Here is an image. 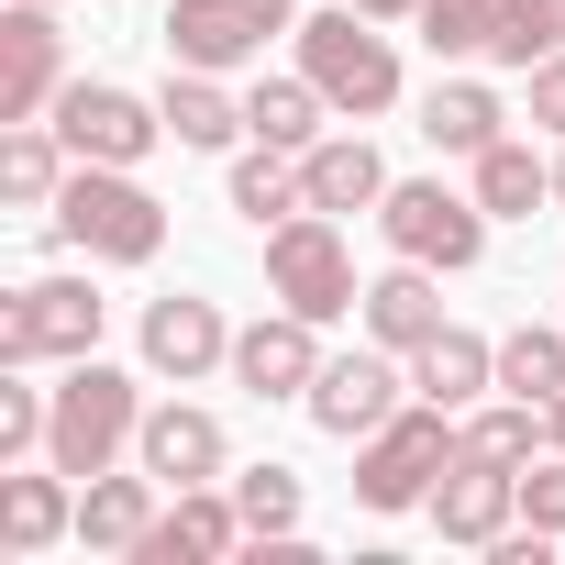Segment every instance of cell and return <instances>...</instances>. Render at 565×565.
Masks as SVG:
<instances>
[{"mask_svg":"<svg viewBox=\"0 0 565 565\" xmlns=\"http://www.w3.org/2000/svg\"><path fill=\"white\" fill-rule=\"evenodd\" d=\"M366 23H422V0H355Z\"/></svg>","mask_w":565,"mask_h":565,"instance_id":"cell-35","label":"cell"},{"mask_svg":"<svg viewBox=\"0 0 565 565\" xmlns=\"http://www.w3.org/2000/svg\"><path fill=\"white\" fill-rule=\"evenodd\" d=\"M422 45L433 56H488L499 45V0H422Z\"/></svg>","mask_w":565,"mask_h":565,"instance_id":"cell-32","label":"cell"},{"mask_svg":"<svg viewBox=\"0 0 565 565\" xmlns=\"http://www.w3.org/2000/svg\"><path fill=\"white\" fill-rule=\"evenodd\" d=\"M100 289L89 277H23L12 300H0V366H78L100 355Z\"/></svg>","mask_w":565,"mask_h":565,"instance_id":"cell-4","label":"cell"},{"mask_svg":"<svg viewBox=\"0 0 565 565\" xmlns=\"http://www.w3.org/2000/svg\"><path fill=\"white\" fill-rule=\"evenodd\" d=\"M56 244H78L89 266H156L167 255V200L134 167H67L56 189Z\"/></svg>","mask_w":565,"mask_h":565,"instance_id":"cell-1","label":"cell"},{"mask_svg":"<svg viewBox=\"0 0 565 565\" xmlns=\"http://www.w3.org/2000/svg\"><path fill=\"white\" fill-rule=\"evenodd\" d=\"M266 289L289 300V311H311V322H344V311H366V289H355V255H344V222H333V211L277 222V233H266Z\"/></svg>","mask_w":565,"mask_h":565,"instance_id":"cell-7","label":"cell"},{"mask_svg":"<svg viewBox=\"0 0 565 565\" xmlns=\"http://www.w3.org/2000/svg\"><path fill=\"white\" fill-rule=\"evenodd\" d=\"M56 89H67L56 0H12V12H0V122H45Z\"/></svg>","mask_w":565,"mask_h":565,"instance_id":"cell-10","label":"cell"},{"mask_svg":"<svg viewBox=\"0 0 565 565\" xmlns=\"http://www.w3.org/2000/svg\"><path fill=\"white\" fill-rule=\"evenodd\" d=\"M233 499H244V532H255V543H289V532H300V477H289V466H244Z\"/></svg>","mask_w":565,"mask_h":565,"instance_id":"cell-31","label":"cell"},{"mask_svg":"<svg viewBox=\"0 0 565 565\" xmlns=\"http://www.w3.org/2000/svg\"><path fill=\"white\" fill-rule=\"evenodd\" d=\"M145 433V388L122 377V366H100V355H78L67 377H56V422H45V466H67L78 488L122 455Z\"/></svg>","mask_w":565,"mask_h":565,"instance_id":"cell-3","label":"cell"},{"mask_svg":"<svg viewBox=\"0 0 565 565\" xmlns=\"http://www.w3.org/2000/svg\"><path fill=\"white\" fill-rule=\"evenodd\" d=\"M145 366L156 377H178V388H200L211 366H233V322H222V300H200V289H167V300H145Z\"/></svg>","mask_w":565,"mask_h":565,"instance_id":"cell-13","label":"cell"},{"mask_svg":"<svg viewBox=\"0 0 565 565\" xmlns=\"http://www.w3.org/2000/svg\"><path fill=\"white\" fill-rule=\"evenodd\" d=\"M277 34H300L289 0H167V67H255Z\"/></svg>","mask_w":565,"mask_h":565,"instance_id":"cell-8","label":"cell"},{"mask_svg":"<svg viewBox=\"0 0 565 565\" xmlns=\"http://www.w3.org/2000/svg\"><path fill=\"white\" fill-rule=\"evenodd\" d=\"M543 200H554V167H543L521 134H499V145L477 156V211H488V222H532Z\"/></svg>","mask_w":565,"mask_h":565,"instance_id":"cell-27","label":"cell"},{"mask_svg":"<svg viewBox=\"0 0 565 565\" xmlns=\"http://www.w3.org/2000/svg\"><path fill=\"white\" fill-rule=\"evenodd\" d=\"M444 466H455V411L411 399V411H388V422L355 444V499H366V510H422Z\"/></svg>","mask_w":565,"mask_h":565,"instance_id":"cell-5","label":"cell"},{"mask_svg":"<svg viewBox=\"0 0 565 565\" xmlns=\"http://www.w3.org/2000/svg\"><path fill=\"white\" fill-rule=\"evenodd\" d=\"M554 200H565V156H554Z\"/></svg>","mask_w":565,"mask_h":565,"instance_id":"cell-37","label":"cell"},{"mask_svg":"<svg viewBox=\"0 0 565 565\" xmlns=\"http://www.w3.org/2000/svg\"><path fill=\"white\" fill-rule=\"evenodd\" d=\"M377 222H388V244H399L411 266H433V277H466V266L488 255V211H477V189H444V178H388Z\"/></svg>","mask_w":565,"mask_h":565,"instance_id":"cell-6","label":"cell"},{"mask_svg":"<svg viewBox=\"0 0 565 565\" xmlns=\"http://www.w3.org/2000/svg\"><path fill=\"white\" fill-rule=\"evenodd\" d=\"M510 78L521 67H543V56H565V0H499V45H488Z\"/></svg>","mask_w":565,"mask_h":565,"instance_id":"cell-30","label":"cell"},{"mask_svg":"<svg viewBox=\"0 0 565 565\" xmlns=\"http://www.w3.org/2000/svg\"><path fill=\"white\" fill-rule=\"evenodd\" d=\"M455 444H466V455H488V466H532V455L554 444V422H543L532 399H510V388H499V411H466V422H455Z\"/></svg>","mask_w":565,"mask_h":565,"instance_id":"cell-29","label":"cell"},{"mask_svg":"<svg viewBox=\"0 0 565 565\" xmlns=\"http://www.w3.org/2000/svg\"><path fill=\"white\" fill-rule=\"evenodd\" d=\"M156 499H167V477H156V466H134V477H111V466H100V477L78 488V543H89V554H134V543L156 532Z\"/></svg>","mask_w":565,"mask_h":565,"instance_id":"cell-19","label":"cell"},{"mask_svg":"<svg viewBox=\"0 0 565 565\" xmlns=\"http://www.w3.org/2000/svg\"><path fill=\"white\" fill-rule=\"evenodd\" d=\"M399 366H411V355H399ZM399 366H388V344H377V355H333V366L311 377V399H300V411H311L333 444H366L388 411H411V377H399Z\"/></svg>","mask_w":565,"mask_h":565,"instance_id":"cell-14","label":"cell"},{"mask_svg":"<svg viewBox=\"0 0 565 565\" xmlns=\"http://www.w3.org/2000/svg\"><path fill=\"white\" fill-rule=\"evenodd\" d=\"M521 521H543V532H565V444H543V455L521 466Z\"/></svg>","mask_w":565,"mask_h":565,"instance_id":"cell-33","label":"cell"},{"mask_svg":"<svg viewBox=\"0 0 565 565\" xmlns=\"http://www.w3.org/2000/svg\"><path fill=\"white\" fill-rule=\"evenodd\" d=\"M488 388H499V344L466 333V322H444V333L411 355V399H433V411H477Z\"/></svg>","mask_w":565,"mask_h":565,"instance_id":"cell-18","label":"cell"},{"mask_svg":"<svg viewBox=\"0 0 565 565\" xmlns=\"http://www.w3.org/2000/svg\"><path fill=\"white\" fill-rule=\"evenodd\" d=\"M134 466H156L167 488H222L233 444H222V422H211V411H189V399H156V411H145V433H134Z\"/></svg>","mask_w":565,"mask_h":565,"instance_id":"cell-17","label":"cell"},{"mask_svg":"<svg viewBox=\"0 0 565 565\" xmlns=\"http://www.w3.org/2000/svg\"><path fill=\"white\" fill-rule=\"evenodd\" d=\"M67 134L56 122H0V200L12 211H56V189H67Z\"/></svg>","mask_w":565,"mask_h":565,"instance_id":"cell-24","label":"cell"},{"mask_svg":"<svg viewBox=\"0 0 565 565\" xmlns=\"http://www.w3.org/2000/svg\"><path fill=\"white\" fill-rule=\"evenodd\" d=\"M78 532V477L67 466H0V554H56Z\"/></svg>","mask_w":565,"mask_h":565,"instance_id":"cell-16","label":"cell"},{"mask_svg":"<svg viewBox=\"0 0 565 565\" xmlns=\"http://www.w3.org/2000/svg\"><path fill=\"white\" fill-rule=\"evenodd\" d=\"M499 388L532 399V411H554V399H565V322H521V333H499Z\"/></svg>","mask_w":565,"mask_h":565,"instance_id":"cell-28","label":"cell"},{"mask_svg":"<svg viewBox=\"0 0 565 565\" xmlns=\"http://www.w3.org/2000/svg\"><path fill=\"white\" fill-rule=\"evenodd\" d=\"M543 422H554V444H565V399H554V411H543Z\"/></svg>","mask_w":565,"mask_h":565,"instance_id":"cell-36","label":"cell"},{"mask_svg":"<svg viewBox=\"0 0 565 565\" xmlns=\"http://www.w3.org/2000/svg\"><path fill=\"white\" fill-rule=\"evenodd\" d=\"M322 366H333V355H322V322L289 311V300H277L266 322L233 333V388H244V399H311Z\"/></svg>","mask_w":565,"mask_h":565,"instance_id":"cell-11","label":"cell"},{"mask_svg":"<svg viewBox=\"0 0 565 565\" xmlns=\"http://www.w3.org/2000/svg\"><path fill=\"white\" fill-rule=\"evenodd\" d=\"M366 333L388 344V355H422L433 333H444V289H433V266H388V277H366Z\"/></svg>","mask_w":565,"mask_h":565,"instance_id":"cell-20","label":"cell"},{"mask_svg":"<svg viewBox=\"0 0 565 565\" xmlns=\"http://www.w3.org/2000/svg\"><path fill=\"white\" fill-rule=\"evenodd\" d=\"M510 521H521V466H488V455H466V444H455V466L433 477V532L488 554Z\"/></svg>","mask_w":565,"mask_h":565,"instance_id":"cell-15","label":"cell"},{"mask_svg":"<svg viewBox=\"0 0 565 565\" xmlns=\"http://www.w3.org/2000/svg\"><path fill=\"white\" fill-rule=\"evenodd\" d=\"M45 122L67 134V156H78V167H145V156L167 145V111H156V100H134V89H111V78H67Z\"/></svg>","mask_w":565,"mask_h":565,"instance_id":"cell-9","label":"cell"},{"mask_svg":"<svg viewBox=\"0 0 565 565\" xmlns=\"http://www.w3.org/2000/svg\"><path fill=\"white\" fill-rule=\"evenodd\" d=\"M255 532H244V499H233V477L222 488H167V510H156V532L134 543V565H222V554H244Z\"/></svg>","mask_w":565,"mask_h":565,"instance_id":"cell-12","label":"cell"},{"mask_svg":"<svg viewBox=\"0 0 565 565\" xmlns=\"http://www.w3.org/2000/svg\"><path fill=\"white\" fill-rule=\"evenodd\" d=\"M300 178H311V211H333V222L388 200V156H377L366 134H322V145L300 156Z\"/></svg>","mask_w":565,"mask_h":565,"instance_id":"cell-23","label":"cell"},{"mask_svg":"<svg viewBox=\"0 0 565 565\" xmlns=\"http://www.w3.org/2000/svg\"><path fill=\"white\" fill-rule=\"evenodd\" d=\"M521 111L565 145V56H543V67H521Z\"/></svg>","mask_w":565,"mask_h":565,"instance_id":"cell-34","label":"cell"},{"mask_svg":"<svg viewBox=\"0 0 565 565\" xmlns=\"http://www.w3.org/2000/svg\"><path fill=\"white\" fill-rule=\"evenodd\" d=\"M233 211H244L255 233L300 222V211H311V178H300V156H277V145H244V156H233Z\"/></svg>","mask_w":565,"mask_h":565,"instance_id":"cell-26","label":"cell"},{"mask_svg":"<svg viewBox=\"0 0 565 565\" xmlns=\"http://www.w3.org/2000/svg\"><path fill=\"white\" fill-rule=\"evenodd\" d=\"M300 45V78L344 111V122H377V111H399V45L355 12V0H344V12H322V23H300L289 34Z\"/></svg>","mask_w":565,"mask_h":565,"instance_id":"cell-2","label":"cell"},{"mask_svg":"<svg viewBox=\"0 0 565 565\" xmlns=\"http://www.w3.org/2000/svg\"><path fill=\"white\" fill-rule=\"evenodd\" d=\"M322 111H333V100H322L311 78H255V89H244V145L311 156V145H322Z\"/></svg>","mask_w":565,"mask_h":565,"instance_id":"cell-25","label":"cell"},{"mask_svg":"<svg viewBox=\"0 0 565 565\" xmlns=\"http://www.w3.org/2000/svg\"><path fill=\"white\" fill-rule=\"evenodd\" d=\"M156 111H167V145H189V156H222V145L244 134V100H233L211 67H167Z\"/></svg>","mask_w":565,"mask_h":565,"instance_id":"cell-21","label":"cell"},{"mask_svg":"<svg viewBox=\"0 0 565 565\" xmlns=\"http://www.w3.org/2000/svg\"><path fill=\"white\" fill-rule=\"evenodd\" d=\"M499 134H510L499 89H477V78H433V89H422V145H433V156H466V167H477Z\"/></svg>","mask_w":565,"mask_h":565,"instance_id":"cell-22","label":"cell"}]
</instances>
